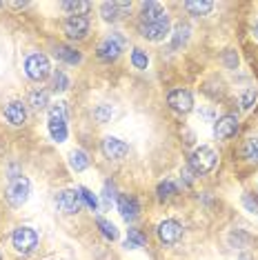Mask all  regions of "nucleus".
Masks as SVG:
<instances>
[{
	"label": "nucleus",
	"instance_id": "f257e3e1",
	"mask_svg": "<svg viewBox=\"0 0 258 260\" xmlns=\"http://www.w3.org/2000/svg\"><path fill=\"white\" fill-rule=\"evenodd\" d=\"M49 134L56 143H64L67 140V109H64V103H58L56 107L49 109Z\"/></svg>",
	"mask_w": 258,
	"mask_h": 260
},
{
	"label": "nucleus",
	"instance_id": "f03ea898",
	"mask_svg": "<svg viewBox=\"0 0 258 260\" xmlns=\"http://www.w3.org/2000/svg\"><path fill=\"white\" fill-rule=\"evenodd\" d=\"M216 160H218V156H216V151L212 149V147H207V145H201V147H196L191 153V158H189V165H191V169L196 171V174H209L214 167H216Z\"/></svg>",
	"mask_w": 258,
	"mask_h": 260
},
{
	"label": "nucleus",
	"instance_id": "7ed1b4c3",
	"mask_svg": "<svg viewBox=\"0 0 258 260\" xmlns=\"http://www.w3.org/2000/svg\"><path fill=\"white\" fill-rule=\"evenodd\" d=\"M125 38L120 36L118 31H114V34H109L107 38L103 40L101 45H98V49H96V56H98V60H103V62H114L116 58H118L122 54V49H125Z\"/></svg>",
	"mask_w": 258,
	"mask_h": 260
},
{
	"label": "nucleus",
	"instance_id": "20e7f679",
	"mask_svg": "<svg viewBox=\"0 0 258 260\" xmlns=\"http://www.w3.org/2000/svg\"><path fill=\"white\" fill-rule=\"evenodd\" d=\"M25 74L31 80H36V82H43L45 78H49V74H51L49 58H47L45 54H31V56H27V60H25Z\"/></svg>",
	"mask_w": 258,
	"mask_h": 260
},
{
	"label": "nucleus",
	"instance_id": "39448f33",
	"mask_svg": "<svg viewBox=\"0 0 258 260\" xmlns=\"http://www.w3.org/2000/svg\"><path fill=\"white\" fill-rule=\"evenodd\" d=\"M11 245L18 253H31L38 247V234L31 227H18L11 234Z\"/></svg>",
	"mask_w": 258,
	"mask_h": 260
},
{
	"label": "nucleus",
	"instance_id": "423d86ee",
	"mask_svg": "<svg viewBox=\"0 0 258 260\" xmlns=\"http://www.w3.org/2000/svg\"><path fill=\"white\" fill-rule=\"evenodd\" d=\"M29 191H31V185H29V180L25 176H18V178H14L9 182L7 191H5V196H7L9 205L14 207H22L29 200Z\"/></svg>",
	"mask_w": 258,
	"mask_h": 260
},
{
	"label": "nucleus",
	"instance_id": "0eeeda50",
	"mask_svg": "<svg viewBox=\"0 0 258 260\" xmlns=\"http://www.w3.org/2000/svg\"><path fill=\"white\" fill-rule=\"evenodd\" d=\"M54 203L58 207V211H62V214H78L80 211V205H83V200H80V193L78 189H62V191L56 193Z\"/></svg>",
	"mask_w": 258,
	"mask_h": 260
},
{
	"label": "nucleus",
	"instance_id": "6e6552de",
	"mask_svg": "<svg viewBox=\"0 0 258 260\" xmlns=\"http://www.w3.org/2000/svg\"><path fill=\"white\" fill-rule=\"evenodd\" d=\"M156 234H158V240H160L163 245H176V242L183 238V224H180L178 220L167 218V220H163L160 224H158Z\"/></svg>",
	"mask_w": 258,
	"mask_h": 260
},
{
	"label": "nucleus",
	"instance_id": "1a4fd4ad",
	"mask_svg": "<svg viewBox=\"0 0 258 260\" xmlns=\"http://www.w3.org/2000/svg\"><path fill=\"white\" fill-rule=\"evenodd\" d=\"M62 29L72 40H83L89 34V20L85 16H67Z\"/></svg>",
	"mask_w": 258,
	"mask_h": 260
},
{
	"label": "nucleus",
	"instance_id": "9d476101",
	"mask_svg": "<svg viewBox=\"0 0 258 260\" xmlns=\"http://www.w3.org/2000/svg\"><path fill=\"white\" fill-rule=\"evenodd\" d=\"M101 147H103L105 158H109V160H122V158L129 153V145L125 143V140L116 138V136H107Z\"/></svg>",
	"mask_w": 258,
	"mask_h": 260
},
{
	"label": "nucleus",
	"instance_id": "9b49d317",
	"mask_svg": "<svg viewBox=\"0 0 258 260\" xmlns=\"http://www.w3.org/2000/svg\"><path fill=\"white\" fill-rule=\"evenodd\" d=\"M167 105L178 114H189L194 109V96L187 89H174L167 96Z\"/></svg>",
	"mask_w": 258,
	"mask_h": 260
},
{
	"label": "nucleus",
	"instance_id": "f8f14e48",
	"mask_svg": "<svg viewBox=\"0 0 258 260\" xmlns=\"http://www.w3.org/2000/svg\"><path fill=\"white\" fill-rule=\"evenodd\" d=\"M169 16L158 22H149V25H140V34H143V38L151 40V43H158V40H165V36L169 34Z\"/></svg>",
	"mask_w": 258,
	"mask_h": 260
},
{
	"label": "nucleus",
	"instance_id": "ddd939ff",
	"mask_svg": "<svg viewBox=\"0 0 258 260\" xmlns=\"http://www.w3.org/2000/svg\"><path fill=\"white\" fill-rule=\"evenodd\" d=\"M238 132V120H236V116H222L216 120V125H214V136H216V140H230L232 136H236Z\"/></svg>",
	"mask_w": 258,
	"mask_h": 260
},
{
	"label": "nucleus",
	"instance_id": "4468645a",
	"mask_svg": "<svg viewBox=\"0 0 258 260\" xmlns=\"http://www.w3.org/2000/svg\"><path fill=\"white\" fill-rule=\"evenodd\" d=\"M5 120L11 127H22L27 122V107L20 100H11L7 107H5Z\"/></svg>",
	"mask_w": 258,
	"mask_h": 260
},
{
	"label": "nucleus",
	"instance_id": "2eb2a0df",
	"mask_svg": "<svg viewBox=\"0 0 258 260\" xmlns=\"http://www.w3.org/2000/svg\"><path fill=\"white\" fill-rule=\"evenodd\" d=\"M167 18V11L160 7L158 3H143L140 5V25H149V22H158Z\"/></svg>",
	"mask_w": 258,
	"mask_h": 260
},
{
	"label": "nucleus",
	"instance_id": "dca6fc26",
	"mask_svg": "<svg viewBox=\"0 0 258 260\" xmlns=\"http://www.w3.org/2000/svg\"><path fill=\"white\" fill-rule=\"evenodd\" d=\"M118 211H120V216L125 218L127 222H132V220H136L138 218V211H140V205H138V200L134 198V196H118Z\"/></svg>",
	"mask_w": 258,
	"mask_h": 260
},
{
	"label": "nucleus",
	"instance_id": "f3484780",
	"mask_svg": "<svg viewBox=\"0 0 258 260\" xmlns=\"http://www.w3.org/2000/svg\"><path fill=\"white\" fill-rule=\"evenodd\" d=\"M54 56L58 58V60L67 62V64H78L80 60H83L80 51H76L74 47H69V45H56L54 47Z\"/></svg>",
	"mask_w": 258,
	"mask_h": 260
},
{
	"label": "nucleus",
	"instance_id": "a211bd4d",
	"mask_svg": "<svg viewBox=\"0 0 258 260\" xmlns=\"http://www.w3.org/2000/svg\"><path fill=\"white\" fill-rule=\"evenodd\" d=\"M189 31H191L189 25H183V22H180V25H176L174 34H172V49H180V47L189 40Z\"/></svg>",
	"mask_w": 258,
	"mask_h": 260
},
{
	"label": "nucleus",
	"instance_id": "6ab92c4d",
	"mask_svg": "<svg viewBox=\"0 0 258 260\" xmlns=\"http://www.w3.org/2000/svg\"><path fill=\"white\" fill-rule=\"evenodd\" d=\"M69 165H72L74 171H85L87 167H89V158H87L85 151L74 149L72 153H69Z\"/></svg>",
	"mask_w": 258,
	"mask_h": 260
},
{
	"label": "nucleus",
	"instance_id": "aec40b11",
	"mask_svg": "<svg viewBox=\"0 0 258 260\" xmlns=\"http://www.w3.org/2000/svg\"><path fill=\"white\" fill-rule=\"evenodd\" d=\"M101 16L105 22H116L120 18V9H118V3H103L101 5Z\"/></svg>",
	"mask_w": 258,
	"mask_h": 260
},
{
	"label": "nucleus",
	"instance_id": "412c9836",
	"mask_svg": "<svg viewBox=\"0 0 258 260\" xmlns=\"http://www.w3.org/2000/svg\"><path fill=\"white\" fill-rule=\"evenodd\" d=\"M29 105H31L36 111H43L47 109V105H49V93L45 89H36L31 91V96H29Z\"/></svg>",
	"mask_w": 258,
	"mask_h": 260
},
{
	"label": "nucleus",
	"instance_id": "4be33fe9",
	"mask_svg": "<svg viewBox=\"0 0 258 260\" xmlns=\"http://www.w3.org/2000/svg\"><path fill=\"white\" fill-rule=\"evenodd\" d=\"M243 158L247 162H258V138H247L243 143Z\"/></svg>",
	"mask_w": 258,
	"mask_h": 260
},
{
	"label": "nucleus",
	"instance_id": "5701e85b",
	"mask_svg": "<svg viewBox=\"0 0 258 260\" xmlns=\"http://www.w3.org/2000/svg\"><path fill=\"white\" fill-rule=\"evenodd\" d=\"M96 224H98V229H101V234L105 236L107 240H118V229H116V224L114 222H109L107 218H98L96 220Z\"/></svg>",
	"mask_w": 258,
	"mask_h": 260
},
{
	"label": "nucleus",
	"instance_id": "b1692460",
	"mask_svg": "<svg viewBox=\"0 0 258 260\" xmlns=\"http://www.w3.org/2000/svg\"><path fill=\"white\" fill-rule=\"evenodd\" d=\"M185 9L189 11L191 16H205V14H209V11L214 9V3H185Z\"/></svg>",
	"mask_w": 258,
	"mask_h": 260
},
{
	"label": "nucleus",
	"instance_id": "393cba45",
	"mask_svg": "<svg viewBox=\"0 0 258 260\" xmlns=\"http://www.w3.org/2000/svg\"><path fill=\"white\" fill-rule=\"evenodd\" d=\"M145 245V236L138 232V229H127V240H125V247L127 249H138V247Z\"/></svg>",
	"mask_w": 258,
	"mask_h": 260
},
{
	"label": "nucleus",
	"instance_id": "a878e982",
	"mask_svg": "<svg viewBox=\"0 0 258 260\" xmlns=\"http://www.w3.org/2000/svg\"><path fill=\"white\" fill-rule=\"evenodd\" d=\"M60 7L64 11H69V16H85L91 9V5L89 3H62Z\"/></svg>",
	"mask_w": 258,
	"mask_h": 260
},
{
	"label": "nucleus",
	"instance_id": "bb28decb",
	"mask_svg": "<svg viewBox=\"0 0 258 260\" xmlns=\"http://www.w3.org/2000/svg\"><path fill=\"white\" fill-rule=\"evenodd\" d=\"M111 116H114V107L111 105H98L96 109H93V118H96V122H101V125H105V122L111 120Z\"/></svg>",
	"mask_w": 258,
	"mask_h": 260
},
{
	"label": "nucleus",
	"instance_id": "cd10ccee",
	"mask_svg": "<svg viewBox=\"0 0 258 260\" xmlns=\"http://www.w3.org/2000/svg\"><path fill=\"white\" fill-rule=\"evenodd\" d=\"M174 193H176V185L172 180H163L160 185H158V189H156V198L160 200V203L163 200H169Z\"/></svg>",
	"mask_w": 258,
	"mask_h": 260
},
{
	"label": "nucleus",
	"instance_id": "c85d7f7f",
	"mask_svg": "<svg viewBox=\"0 0 258 260\" xmlns=\"http://www.w3.org/2000/svg\"><path fill=\"white\" fill-rule=\"evenodd\" d=\"M256 98H258V89H256V87H249V89L240 96V107H243L245 111L251 109L256 105Z\"/></svg>",
	"mask_w": 258,
	"mask_h": 260
},
{
	"label": "nucleus",
	"instance_id": "c756f323",
	"mask_svg": "<svg viewBox=\"0 0 258 260\" xmlns=\"http://www.w3.org/2000/svg\"><path fill=\"white\" fill-rule=\"evenodd\" d=\"M132 64H134L136 69H147V64H149L147 54H145L143 49H134V51H132Z\"/></svg>",
	"mask_w": 258,
	"mask_h": 260
},
{
	"label": "nucleus",
	"instance_id": "7c9ffc66",
	"mask_svg": "<svg viewBox=\"0 0 258 260\" xmlns=\"http://www.w3.org/2000/svg\"><path fill=\"white\" fill-rule=\"evenodd\" d=\"M69 89V78L64 72H54V91H67Z\"/></svg>",
	"mask_w": 258,
	"mask_h": 260
},
{
	"label": "nucleus",
	"instance_id": "2f4dec72",
	"mask_svg": "<svg viewBox=\"0 0 258 260\" xmlns=\"http://www.w3.org/2000/svg\"><path fill=\"white\" fill-rule=\"evenodd\" d=\"M78 193H80V200H83V203H85L87 207H89V209L96 211L98 200H96V196H93V193L89 191V189H87V187H78Z\"/></svg>",
	"mask_w": 258,
	"mask_h": 260
},
{
	"label": "nucleus",
	"instance_id": "473e14b6",
	"mask_svg": "<svg viewBox=\"0 0 258 260\" xmlns=\"http://www.w3.org/2000/svg\"><path fill=\"white\" fill-rule=\"evenodd\" d=\"M103 196H105V203H107V205H111V200L118 198V196H116V187H114V182H111V180L105 182V193H103Z\"/></svg>",
	"mask_w": 258,
	"mask_h": 260
},
{
	"label": "nucleus",
	"instance_id": "72a5a7b5",
	"mask_svg": "<svg viewBox=\"0 0 258 260\" xmlns=\"http://www.w3.org/2000/svg\"><path fill=\"white\" fill-rule=\"evenodd\" d=\"M11 7H16V9H22V7H27V3H11Z\"/></svg>",
	"mask_w": 258,
	"mask_h": 260
},
{
	"label": "nucleus",
	"instance_id": "f704fd0d",
	"mask_svg": "<svg viewBox=\"0 0 258 260\" xmlns=\"http://www.w3.org/2000/svg\"><path fill=\"white\" fill-rule=\"evenodd\" d=\"M254 36H256V38H258V20H256V22H254Z\"/></svg>",
	"mask_w": 258,
	"mask_h": 260
},
{
	"label": "nucleus",
	"instance_id": "c9c22d12",
	"mask_svg": "<svg viewBox=\"0 0 258 260\" xmlns=\"http://www.w3.org/2000/svg\"><path fill=\"white\" fill-rule=\"evenodd\" d=\"M256 214H258V207H256Z\"/></svg>",
	"mask_w": 258,
	"mask_h": 260
},
{
	"label": "nucleus",
	"instance_id": "e433bc0d",
	"mask_svg": "<svg viewBox=\"0 0 258 260\" xmlns=\"http://www.w3.org/2000/svg\"><path fill=\"white\" fill-rule=\"evenodd\" d=\"M0 260H3V258H0Z\"/></svg>",
	"mask_w": 258,
	"mask_h": 260
}]
</instances>
